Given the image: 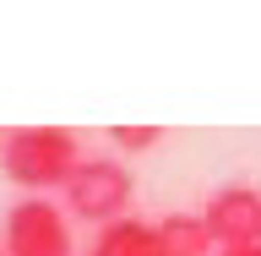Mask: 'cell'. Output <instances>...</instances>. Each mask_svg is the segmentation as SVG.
Instances as JSON below:
<instances>
[{
  "instance_id": "ba28073f",
  "label": "cell",
  "mask_w": 261,
  "mask_h": 256,
  "mask_svg": "<svg viewBox=\"0 0 261 256\" xmlns=\"http://www.w3.org/2000/svg\"><path fill=\"white\" fill-rule=\"evenodd\" d=\"M218 256H261V245H223Z\"/></svg>"
},
{
  "instance_id": "6da1fadb",
  "label": "cell",
  "mask_w": 261,
  "mask_h": 256,
  "mask_svg": "<svg viewBox=\"0 0 261 256\" xmlns=\"http://www.w3.org/2000/svg\"><path fill=\"white\" fill-rule=\"evenodd\" d=\"M76 164H82L76 131H60V126H22V131H6V136H0V169H6V180L28 185L33 196L49 191V185H65Z\"/></svg>"
},
{
  "instance_id": "52a82bcc",
  "label": "cell",
  "mask_w": 261,
  "mask_h": 256,
  "mask_svg": "<svg viewBox=\"0 0 261 256\" xmlns=\"http://www.w3.org/2000/svg\"><path fill=\"white\" fill-rule=\"evenodd\" d=\"M163 131L158 126H114V147H125V153H142V147H158Z\"/></svg>"
},
{
  "instance_id": "5b68a950",
  "label": "cell",
  "mask_w": 261,
  "mask_h": 256,
  "mask_svg": "<svg viewBox=\"0 0 261 256\" xmlns=\"http://www.w3.org/2000/svg\"><path fill=\"white\" fill-rule=\"evenodd\" d=\"M152 235H158V256H218L201 213H163Z\"/></svg>"
},
{
  "instance_id": "9c48e42d",
  "label": "cell",
  "mask_w": 261,
  "mask_h": 256,
  "mask_svg": "<svg viewBox=\"0 0 261 256\" xmlns=\"http://www.w3.org/2000/svg\"><path fill=\"white\" fill-rule=\"evenodd\" d=\"M0 256H6V251H0Z\"/></svg>"
},
{
  "instance_id": "8992f818",
  "label": "cell",
  "mask_w": 261,
  "mask_h": 256,
  "mask_svg": "<svg viewBox=\"0 0 261 256\" xmlns=\"http://www.w3.org/2000/svg\"><path fill=\"white\" fill-rule=\"evenodd\" d=\"M87 256H158V235H152L147 218H114L93 235Z\"/></svg>"
},
{
  "instance_id": "7a4b0ae2",
  "label": "cell",
  "mask_w": 261,
  "mask_h": 256,
  "mask_svg": "<svg viewBox=\"0 0 261 256\" xmlns=\"http://www.w3.org/2000/svg\"><path fill=\"white\" fill-rule=\"evenodd\" d=\"M65 191V213L71 218H87V224H114V218H130V196H136V180L120 158H82L71 169Z\"/></svg>"
},
{
  "instance_id": "3957f363",
  "label": "cell",
  "mask_w": 261,
  "mask_h": 256,
  "mask_svg": "<svg viewBox=\"0 0 261 256\" xmlns=\"http://www.w3.org/2000/svg\"><path fill=\"white\" fill-rule=\"evenodd\" d=\"M0 251L6 256H71V218L49 196H22L11 202L0 224Z\"/></svg>"
},
{
  "instance_id": "277c9868",
  "label": "cell",
  "mask_w": 261,
  "mask_h": 256,
  "mask_svg": "<svg viewBox=\"0 0 261 256\" xmlns=\"http://www.w3.org/2000/svg\"><path fill=\"white\" fill-rule=\"evenodd\" d=\"M201 224H207L212 245H261V185L250 180H228L207 196L201 207Z\"/></svg>"
}]
</instances>
